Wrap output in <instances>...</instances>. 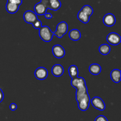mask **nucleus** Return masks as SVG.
<instances>
[{
    "instance_id": "nucleus-1",
    "label": "nucleus",
    "mask_w": 121,
    "mask_h": 121,
    "mask_svg": "<svg viewBox=\"0 0 121 121\" xmlns=\"http://www.w3.org/2000/svg\"><path fill=\"white\" fill-rule=\"evenodd\" d=\"M71 85L76 89V99L78 103V107L82 111H86L89 107L91 98L87 92L85 78L82 77H77L72 78Z\"/></svg>"
},
{
    "instance_id": "nucleus-2",
    "label": "nucleus",
    "mask_w": 121,
    "mask_h": 121,
    "mask_svg": "<svg viewBox=\"0 0 121 121\" xmlns=\"http://www.w3.org/2000/svg\"><path fill=\"white\" fill-rule=\"evenodd\" d=\"M54 32H52L47 26H41L39 29V36L42 40L46 42H50L53 39Z\"/></svg>"
},
{
    "instance_id": "nucleus-3",
    "label": "nucleus",
    "mask_w": 121,
    "mask_h": 121,
    "mask_svg": "<svg viewBox=\"0 0 121 121\" xmlns=\"http://www.w3.org/2000/svg\"><path fill=\"white\" fill-rule=\"evenodd\" d=\"M68 30V24L66 21H61L59 23L56 27V30L54 32V35H56L58 38L61 39L65 34L67 33Z\"/></svg>"
},
{
    "instance_id": "nucleus-4",
    "label": "nucleus",
    "mask_w": 121,
    "mask_h": 121,
    "mask_svg": "<svg viewBox=\"0 0 121 121\" xmlns=\"http://www.w3.org/2000/svg\"><path fill=\"white\" fill-rule=\"evenodd\" d=\"M91 103L95 109L100 110V111H103L106 108L105 102L99 97H93V98L91 100Z\"/></svg>"
},
{
    "instance_id": "nucleus-5",
    "label": "nucleus",
    "mask_w": 121,
    "mask_h": 121,
    "mask_svg": "<svg viewBox=\"0 0 121 121\" xmlns=\"http://www.w3.org/2000/svg\"><path fill=\"white\" fill-rule=\"evenodd\" d=\"M106 40L111 45L113 46H117L119 45L121 42V36L117 33H109L106 37Z\"/></svg>"
},
{
    "instance_id": "nucleus-6",
    "label": "nucleus",
    "mask_w": 121,
    "mask_h": 121,
    "mask_svg": "<svg viewBox=\"0 0 121 121\" xmlns=\"http://www.w3.org/2000/svg\"><path fill=\"white\" fill-rule=\"evenodd\" d=\"M23 18L24 21L27 23L32 24L38 19L37 15L34 11L31 10L26 11L24 14Z\"/></svg>"
},
{
    "instance_id": "nucleus-7",
    "label": "nucleus",
    "mask_w": 121,
    "mask_h": 121,
    "mask_svg": "<svg viewBox=\"0 0 121 121\" xmlns=\"http://www.w3.org/2000/svg\"><path fill=\"white\" fill-rule=\"evenodd\" d=\"M34 76L39 80H44L46 79L48 76V71L44 67H39L35 70Z\"/></svg>"
},
{
    "instance_id": "nucleus-8",
    "label": "nucleus",
    "mask_w": 121,
    "mask_h": 121,
    "mask_svg": "<svg viewBox=\"0 0 121 121\" xmlns=\"http://www.w3.org/2000/svg\"><path fill=\"white\" fill-rule=\"evenodd\" d=\"M52 52L54 57L57 58H62L66 54L65 49L60 45H56L52 48Z\"/></svg>"
},
{
    "instance_id": "nucleus-9",
    "label": "nucleus",
    "mask_w": 121,
    "mask_h": 121,
    "mask_svg": "<svg viewBox=\"0 0 121 121\" xmlns=\"http://www.w3.org/2000/svg\"><path fill=\"white\" fill-rule=\"evenodd\" d=\"M103 22L105 26L108 27H112L116 23L115 16L112 13H108L104 17Z\"/></svg>"
},
{
    "instance_id": "nucleus-10",
    "label": "nucleus",
    "mask_w": 121,
    "mask_h": 121,
    "mask_svg": "<svg viewBox=\"0 0 121 121\" xmlns=\"http://www.w3.org/2000/svg\"><path fill=\"white\" fill-rule=\"evenodd\" d=\"M34 13L37 14V15H44L46 13H47V8L43 4L41 3V2H39V3L36 4L34 5Z\"/></svg>"
},
{
    "instance_id": "nucleus-11",
    "label": "nucleus",
    "mask_w": 121,
    "mask_h": 121,
    "mask_svg": "<svg viewBox=\"0 0 121 121\" xmlns=\"http://www.w3.org/2000/svg\"><path fill=\"white\" fill-rule=\"evenodd\" d=\"M52 74L55 77H61L64 73V68L60 64H55L52 68Z\"/></svg>"
},
{
    "instance_id": "nucleus-12",
    "label": "nucleus",
    "mask_w": 121,
    "mask_h": 121,
    "mask_svg": "<svg viewBox=\"0 0 121 121\" xmlns=\"http://www.w3.org/2000/svg\"><path fill=\"white\" fill-rule=\"evenodd\" d=\"M110 76L114 83H119L121 79V72L119 69H114L112 70L110 74Z\"/></svg>"
},
{
    "instance_id": "nucleus-13",
    "label": "nucleus",
    "mask_w": 121,
    "mask_h": 121,
    "mask_svg": "<svg viewBox=\"0 0 121 121\" xmlns=\"http://www.w3.org/2000/svg\"><path fill=\"white\" fill-rule=\"evenodd\" d=\"M69 37L71 40L73 41H78L81 38V33L79 30L74 28V29L71 30L69 32Z\"/></svg>"
},
{
    "instance_id": "nucleus-14",
    "label": "nucleus",
    "mask_w": 121,
    "mask_h": 121,
    "mask_svg": "<svg viewBox=\"0 0 121 121\" xmlns=\"http://www.w3.org/2000/svg\"><path fill=\"white\" fill-rule=\"evenodd\" d=\"M101 66L98 64H91L89 68V71L90 73L94 75H98L101 72Z\"/></svg>"
},
{
    "instance_id": "nucleus-15",
    "label": "nucleus",
    "mask_w": 121,
    "mask_h": 121,
    "mask_svg": "<svg viewBox=\"0 0 121 121\" xmlns=\"http://www.w3.org/2000/svg\"><path fill=\"white\" fill-rule=\"evenodd\" d=\"M20 6L11 2H7L6 4V10L10 14H15L18 11Z\"/></svg>"
},
{
    "instance_id": "nucleus-16",
    "label": "nucleus",
    "mask_w": 121,
    "mask_h": 121,
    "mask_svg": "<svg viewBox=\"0 0 121 121\" xmlns=\"http://www.w3.org/2000/svg\"><path fill=\"white\" fill-rule=\"evenodd\" d=\"M77 17H78V19L83 23L87 24L89 22L90 17L88 15H87L86 13H84L83 11H82L81 9L79 11Z\"/></svg>"
},
{
    "instance_id": "nucleus-17",
    "label": "nucleus",
    "mask_w": 121,
    "mask_h": 121,
    "mask_svg": "<svg viewBox=\"0 0 121 121\" xmlns=\"http://www.w3.org/2000/svg\"><path fill=\"white\" fill-rule=\"evenodd\" d=\"M68 72L69 74L70 77L72 78H76V77H78V74H79V70H78V68L76 65H72L69 66L68 69Z\"/></svg>"
},
{
    "instance_id": "nucleus-18",
    "label": "nucleus",
    "mask_w": 121,
    "mask_h": 121,
    "mask_svg": "<svg viewBox=\"0 0 121 121\" xmlns=\"http://www.w3.org/2000/svg\"><path fill=\"white\" fill-rule=\"evenodd\" d=\"M111 47L109 45L106 43L102 44L99 47V51L103 55H107L111 52Z\"/></svg>"
},
{
    "instance_id": "nucleus-19",
    "label": "nucleus",
    "mask_w": 121,
    "mask_h": 121,
    "mask_svg": "<svg viewBox=\"0 0 121 121\" xmlns=\"http://www.w3.org/2000/svg\"><path fill=\"white\" fill-rule=\"evenodd\" d=\"M81 10L82 11H83L85 13H86L89 17H91L93 13V8H92V7L91 6L89 5H84L82 8Z\"/></svg>"
},
{
    "instance_id": "nucleus-20",
    "label": "nucleus",
    "mask_w": 121,
    "mask_h": 121,
    "mask_svg": "<svg viewBox=\"0 0 121 121\" xmlns=\"http://www.w3.org/2000/svg\"><path fill=\"white\" fill-rule=\"evenodd\" d=\"M33 27H34V28H35V29H40V27H41V26H43L42 22H41L40 20L37 19V20L33 24Z\"/></svg>"
},
{
    "instance_id": "nucleus-21",
    "label": "nucleus",
    "mask_w": 121,
    "mask_h": 121,
    "mask_svg": "<svg viewBox=\"0 0 121 121\" xmlns=\"http://www.w3.org/2000/svg\"><path fill=\"white\" fill-rule=\"evenodd\" d=\"M95 121H108V120L104 115H99L98 117H96Z\"/></svg>"
},
{
    "instance_id": "nucleus-22",
    "label": "nucleus",
    "mask_w": 121,
    "mask_h": 121,
    "mask_svg": "<svg viewBox=\"0 0 121 121\" xmlns=\"http://www.w3.org/2000/svg\"><path fill=\"white\" fill-rule=\"evenodd\" d=\"M7 2H11L20 6L22 3V0H7Z\"/></svg>"
},
{
    "instance_id": "nucleus-23",
    "label": "nucleus",
    "mask_w": 121,
    "mask_h": 121,
    "mask_svg": "<svg viewBox=\"0 0 121 121\" xmlns=\"http://www.w3.org/2000/svg\"><path fill=\"white\" fill-rule=\"evenodd\" d=\"M9 109H10V110H12V111H14V110H15L17 109V105L15 103H12L11 104L9 105Z\"/></svg>"
},
{
    "instance_id": "nucleus-24",
    "label": "nucleus",
    "mask_w": 121,
    "mask_h": 121,
    "mask_svg": "<svg viewBox=\"0 0 121 121\" xmlns=\"http://www.w3.org/2000/svg\"><path fill=\"white\" fill-rule=\"evenodd\" d=\"M44 15L47 19H51L53 18V15L50 13H46Z\"/></svg>"
},
{
    "instance_id": "nucleus-25",
    "label": "nucleus",
    "mask_w": 121,
    "mask_h": 121,
    "mask_svg": "<svg viewBox=\"0 0 121 121\" xmlns=\"http://www.w3.org/2000/svg\"><path fill=\"white\" fill-rule=\"evenodd\" d=\"M4 97V95L3 91H2V90L0 88V103L2 102V101L3 100Z\"/></svg>"
}]
</instances>
